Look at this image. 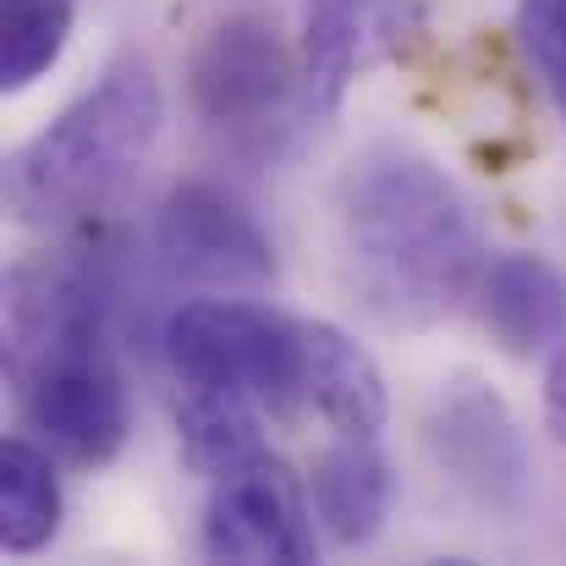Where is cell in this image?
<instances>
[{
  "mask_svg": "<svg viewBox=\"0 0 566 566\" xmlns=\"http://www.w3.org/2000/svg\"><path fill=\"white\" fill-rule=\"evenodd\" d=\"M342 281L385 331H429L484 275V237L468 192L429 155L385 144L353 160L336 209Z\"/></svg>",
  "mask_w": 566,
  "mask_h": 566,
  "instance_id": "1",
  "label": "cell"
},
{
  "mask_svg": "<svg viewBox=\"0 0 566 566\" xmlns=\"http://www.w3.org/2000/svg\"><path fill=\"white\" fill-rule=\"evenodd\" d=\"M111 297L83 264H17L6 275V369L28 429L77 468L127 446V390L111 358Z\"/></svg>",
  "mask_w": 566,
  "mask_h": 566,
  "instance_id": "2",
  "label": "cell"
},
{
  "mask_svg": "<svg viewBox=\"0 0 566 566\" xmlns=\"http://www.w3.org/2000/svg\"><path fill=\"white\" fill-rule=\"evenodd\" d=\"M166 127V94L144 55L111 61L44 133L6 166V209L22 226L55 231L99 214L138 177Z\"/></svg>",
  "mask_w": 566,
  "mask_h": 566,
  "instance_id": "3",
  "label": "cell"
},
{
  "mask_svg": "<svg viewBox=\"0 0 566 566\" xmlns=\"http://www.w3.org/2000/svg\"><path fill=\"white\" fill-rule=\"evenodd\" d=\"M297 94H303V55H292L281 28L259 11H231L192 44L188 105L226 144H253L275 133Z\"/></svg>",
  "mask_w": 566,
  "mask_h": 566,
  "instance_id": "4",
  "label": "cell"
},
{
  "mask_svg": "<svg viewBox=\"0 0 566 566\" xmlns=\"http://www.w3.org/2000/svg\"><path fill=\"white\" fill-rule=\"evenodd\" d=\"M423 446L440 479L490 517H517L534 495V457L506 396L479 375L446 379L423 418Z\"/></svg>",
  "mask_w": 566,
  "mask_h": 566,
  "instance_id": "5",
  "label": "cell"
},
{
  "mask_svg": "<svg viewBox=\"0 0 566 566\" xmlns=\"http://www.w3.org/2000/svg\"><path fill=\"white\" fill-rule=\"evenodd\" d=\"M166 358L188 385L242 390L270 407H292L297 385V319H281L242 297H192L166 325Z\"/></svg>",
  "mask_w": 566,
  "mask_h": 566,
  "instance_id": "6",
  "label": "cell"
},
{
  "mask_svg": "<svg viewBox=\"0 0 566 566\" xmlns=\"http://www.w3.org/2000/svg\"><path fill=\"white\" fill-rule=\"evenodd\" d=\"M314 523L308 484L264 451L259 462L214 479L203 506V551L209 562L237 566H303L319 556Z\"/></svg>",
  "mask_w": 566,
  "mask_h": 566,
  "instance_id": "7",
  "label": "cell"
},
{
  "mask_svg": "<svg viewBox=\"0 0 566 566\" xmlns=\"http://www.w3.org/2000/svg\"><path fill=\"white\" fill-rule=\"evenodd\" d=\"M429 33V0H308L303 6V105L336 111L353 83L407 61Z\"/></svg>",
  "mask_w": 566,
  "mask_h": 566,
  "instance_id": "8",
  "label": "cell"
},
{
  "mask_svg": "<svg viewBox=\"0 0 566 566\" xmlns=\"http://www.w3.org/2000/svg\"><path fill=\"white\" fill-rule=\"evenodd\" d=\"M155 248L171 281L203 292H259L275 281V248L259 220L214 182H177L160 203Z\"/></svg>",
  "mask_w": 566,
  "mask_h": 566,
  "instance_id": "9",
  "label": "cell"
},
{
  "mask_svg": "<svg viewBox=\"0 0 566 566\" xmlns=\"http://www.w3.org/2000/svg\"><path fill=\"white\" fill-rule=\"evenodd\" d=\"M297 385L336 434H379L390 418L375 353L331 319H297Z\"/></svg>",
  "mask_w": 566,
  "mask_h": 566,
  "instance_id": "10",
  "label": "cell"
},
{
  "mask_svg": "<svg viewBox=\"0 0 566 566\" xmlns=\"http://www.w3.org/2000/svg\"><path fill=\"white\" fill-rule=\"evenodd\" d=\"M479 319L512 358H539L566 342V275L539 253H501L479 275Z\"/></svg>",
  "mask_w": 566,
  "mask_h": 566,
  "instance_id": "11",
  "label": "cell"
},
{
  "mask_svg": "<svg viewBox=\"0 0 566 566\" xmlns=\"http://www.w3.org/2000/svg\"><path fill=\"white\" fill-rule=\"evenodd\" d=\"M308 501L331 545L364 551L390 517V462L375 434H336L308 468Z\"/></svg>",
  "mask_w": 566,
  "mask_h": 566,
  "instance_id": "12",
  "label": "cell"
},
{
  "mask_svg": "<svg viewBox=\"0 0 566 566\" xmlns=\"http://www.w3.org/2000/svg\"><path fill=\"white\" fill-rule=\"evenodd\" d=\"M177 440H182L188 473L198 479H226L264 457V429H259L253 396L220 390V385H188V396L177 407Z\"/></svg>",
  "mask_w": 566,
  "mask_h": 566,
  "instance_id": "13",
  "label": "cell"
},
{
  "mask_svg": "<svg viewBox=\"0 0 566 566\" xmlns=\"http://www.w3.org/2000/svg\"><path fill=\"white\" fill-rule=\"evenodd\" d=\"M61 534V479L33 440L0 446V551L39 556Z\"/></svg>",
  "mask_w": 566,
  "mask_h": 566,
  "instance_id": "14",
  "label": "cell"
},
{
  "mask_svg": "<svg viewBox=\"0 0 566 566\" xmlns=\"http://www.w3.org/2000/svg\"><path fill=\"white\" fill-rule=\"evenodd\" d=\"M72 0H0V88H33L72 44Z\"/></svg>",
  "mask_w": 566,
  "mask_h": 566,
  "instance_id": "15",
  "label": "cell"
},
{
  "mask_svg": "<svg viewBox=\"0 0 566 566\" xmlns=\"http://www.w3.org/2000/svg\"><path fill=\"white\" fill-rule=\"evenodd\" d=\"M517 44L566 122V0H523L517 6Z\"/></svg>",
  "mask_w": 566,
  "mask_h": 566,
  "instance_id": "16",
  "label": "cell"
},
{
  "mask_svg": "<svg viewBox=\"0 0 566 566\" xmlns=\"http://www.w3.org/2000/svg\"><path fill=\"white\" fill-rule=\"evenodd\" d=\"M545 423L566 446V342L551 353V369H545Z\"/></svg>",
  "mask_w": 566,
  "mask_h": 566,
  "instance_id": "17",
  "label": "cell"
}]
</instances>
